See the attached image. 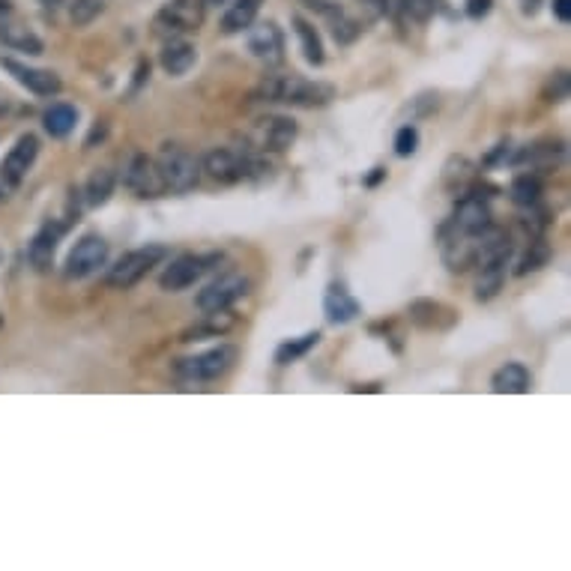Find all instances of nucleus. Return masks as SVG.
Here are the masks:
<instances>
[{
  "instance_id": "7ed1b4c3",
  "label": "nucleus",
  "mask_w": 571,
  "mask_h": 571,
  "mask_svg": "<svg viewBox=\"0 0 571 571\" xmlns=\"http://www.w3.org/2000/svg\"><path fill=\"white\" fill-rule=\"evenodd\" d=\"M165 254H168L165 245H144V249L126 252L120 261L108 269V285L117 287V290H126V287L138 285Z\"/></svg>"
},
{
  "instance_id": "a211bd4d",
  "label": "nucleus",
  "mask_w": 571,
  "mask_h": 571,
  "mask_svg": "<svg viewBox=\"0 0 571 571\" xmlns=\"http://www.w3.org/2000/svg\"><path fill=\"white\" fill-rule=\"evenodd\" d=\"M323 311H327L329 323H350L359 315V303L341 285H329L327 296H323Z\"/></svg>"
},
{
  "instance_id": "473e14b6",
  "label": "nucleus",
  "mask_w": 571,
  "mask_h": 571,
  "mask_svg": "<svg viewBox=\"0 0 571 571\" xmlns=\"http://www.w3.org/2000/svg\"><path fill=\"white\" fill-rule=\"evenodd\" d=\"M416 144H419L416 126H401V129H398V135H395V153L398 156H413Z\"/></svg>"
},
{
  "instance_id": "6e6552de",
  "label": "nucleus",
  "mask_w": 571,
  "mask_h": 571,
  "mask_svg": "<svg viewBox=\"0 0 571 571\" xmlns=\"http://www.w3.org/2000/svg\"><path fill=\"white\" fill-rule=\"evenodd\" d=\"M201 168L207 171L215 182L231 186V182L245 180V171H249V153H240V150H231V147H215L203 156Z\"/></svg>"
},
{
  "instance_id": "a878e982",
  "label": "nucleus",
  "mask_w": 571,
  "mask_h": 571,
  "mask_svg": "<svg viewBox=\"0 0 571 571\" xmlns=\"http://www.w3.org/2000/svg\"><path fill=\"white\" fill-rule=\"evenodd\" d=\"M509 195H512L514 203H518V207H535L538 198H542V180H538L535 174L514 177Z\"/></svg>"
},
{
  "instance_id": "b1692460",
  "label": "nucleus",
  "mask_w": 571,
  "mask_h": 571,
  "mask_svg": "<svg viewBox=\"0 0 571 571\" xmlns=\"http://www.w3.org/2000/svg\"><path fill=\"white\" fill-rule=\"evenodd\" d=\"M505 282V264H482L479 266V278H476V299L479 303H488L503 290Z\"/></svg>"
},
{
  "instance_id": "423d86ee",
  "label": "nucleus",
  "mask_w": 571,
  "mask_h": 571,
  "mask_svg": "<svg viewBox=\"0 0 571 571\" xmlns=\"http://www.w3.org/2000/svg\"><path fill=\"white\" fill-rule=\"evenodd\" d=\"M0 42L25 54H42V39L30 30L27 21H21L9 0H0Z\"/></svg>"
},
{
  "instance_id": "f704fd0d",
  "label": "nucleus",
  "mask_w": 571,
  "mask_h": 571,
  "mask_svg": "<svg viewBox=\"0 0 571 571\" xmlns=\"http://www.w3.org/2000/svg\"><path fill=\"white\" fill-rule=\"evenodd\" d=\"M332 34H336L338 42H350L353 36L359 34V25H357V21H350V18H344L341 9H338V18H336V27H332Z\"/></svg>"
},
{
  "instance_id": "5701e85b",
  "label": "nucleus",
  "mask_w": 571,
  "mask_h": 571,
  "mask_svg": "<svg viewBox=\"0 0 571 571\" xmlns=\"http://www.w3.org/2000/svg\"><path fill=\"white\" fill-rule=\"evenodd\" d=\"M42 123H46V132L51 138H67L75 129V123H78V111H75V108L67 105V102H57V105H51L46 111Z\"/></svg>"
},
{
  "instance_id": "bb28decb",
  "label": "nucleus",
  "mask_w": 571,
  "mask_h": 571,
  "mask_svg": "<svg viewBox=\"0 0 571 571\" xmlns=\"http://www.w3.org/2000/svg\"><path fill=\"white\" fill-rule=\"evenodd\" d=\"M84 192H88L90 207H102V203H108V198H111V192H114V174L108 168H96Z\"/></svg>"
},
{
  "instance_id": "dca6fc26",
  "label": "nucleus",
  "mask_w": 571,
  "mask_h": 571,
  "mask_svg": "<svg viewBox=\"0 0 571 571\" xmlns=\"http://www.w3.org/2000/svg\"><path fill=\"white\" fill-rule=\"evenodd\" d=\"M249 51L254 54L257 60L266 63H278L285 57V36L273 21H264V25L252 27L249 34Z\"/></svg>"
},
{
  "instance_id": "aec40b11",
  "label": "nucleus",
  "mask_w": 571,
  "mask_h": 571,
  "mask_svg": "<svg viewBox=\"0 0 571 571\" xmlns=\"http://www.w3.org/2000/svg\"><path fill=\"white\" fill-rule=\"evenodd\" d=\"M261 4L264 0H234L222 18V30L224 34H243V30H249L257 13H261Z\"/></svg>"
},
{
  "instance_id": "f8f14e48",
  "label": "nucleus",
  "mask_w": 571,
  "mask_h": 571,
  "mask_svg": "<svg viewBox=\"0 0 571 571\" xmlns=\"http://www.w3.org/2000/svg\"><path fill=\"white\" fill-rule=\"evenodd\" d=\"M36 156H39L36 135H21L16 147L9 150V156L4 159V165H0V180H4L6 186H18V182L27 177V171L34 168Z\"/></svg>"
},
{
  "instance_id": "2f4dec72",
  "label": "nucleus",
  "mask_w": 571,
  "mask_h": 571,
  "mask_svg": "<svg viewBox=\"0 0 571 571\" xmlns=\"http://www.w3.org/2000/svg\"><path fill=\"white\" fill-rule=\"evenodd\" d=\"M401 6L413 21H428L431 16L437 13L440 0H401Z\"/></svg>"
},
{
  "instance_id": "72a5a7b5",
  "label": "nucleus",
  "mask_w": 571,
  "mask_h": 571,
  "mask_svg": "<svg viewBox=\"0 0 571 571\" xmlns=\"http://www.w3.org/2000/svg\"><path fill=\"white\" fill-rule=\"evenodd\" d=\"M568 96V72H556L547 84V102H563Z\"/></svg>"
},
{
  "instance_id": "1a4fd4ad",
  "label": "nucleus",
  "mask_w": 571,
  "mask_h": 571,
  "mask_svg": "<svg viewBox=\"0 0 571 571\" xmlns=\"http://www.w3.org/2000/svg\"><path fill=\"white\" fill-rule=\"evenodd\" d=\"M105 261H108V243L102 240V236L88 234V236H81V240L75 243V249L69 252L67 275L69 278H88L99 266H105Z\"/></svg>"
},
{
  "instance_id": "cd10ccee",
  "label": "nucleus",
  "mask_w": 571,
  "mask_h": 571,
  "mask_svg": "<svg viewBox=\"0 0 571 571\" xmlns=\"http://www.w3.org/2000/svg\"><path fill=\"white\" fill-rule=\"evenodd\" d=\"M207 320L201 323V327L189 329L182 341H195V338H207V336H222V332H228L234 327V317H228V311H215V315H203Z\"/></svg>"
},
{
  "instance_id": "ddd939ff",
  "label": "nucleus",
  "mask_w": 571,
  "mask_h": 571,
  "mask_svg": "<svg viewBox=\"0 0 571 571\" xmlns=\"http://www.w3.org/2000/svg\"><path fill=\"white\" fill-rule=\"evenodd\" d=\"M203 269H207V257L180 254L168 264L165 273H161L159 285H161V290H168V294H177V290H186V287L195 285L198 278L203 275Z\"/></svg>"
},
{
  "instance_id": "c756f323",
  "label": "nucleus",
  "mask_w": 571,
  "mask_h": 571,
  "mask_svg": "<svg viewBox=\"0 0 571 571\" xmlns=\"http://www.w3.org/2000/svg\"><path fill=\"white\" fill-rule=\"evenodd\" d=\"M547 261H551V245H547L545 240H533V243H530V249H526V254H524L521 266L514 269V273H518V275L535 273V269L547 266Z\"/></svg>"
},
{
  "instance_id": "0eeeda50",
  "label": "nucleus",
  "mask_w": 571,
  "mask_h": 571,
  "mask_svg": "<svg viewBox=\"0 0 571 571\" xmlns=\"http://www.w3.org/2000/svg\"><path fill=\"white\" fill-rule=\"evenodd\" d=\"M203 25V0H171L156 16V34H182Z\"/></svg>"
},
{
  "instance_id": "20e7f679",
  "label": "nucleus",
  "mask_w": 571,
  "mask_h": 571,
  "mask_svg": "<svg viewBox=\"0 0 571 571\" xmlns=\"http://www.w3.org/2000/svg\"><path fill=\"white\" fill-rule=\"evenodd\" d=\"M234 359H236V350L228 348V344H222V348L201 353V357L180 359V362L174 365V374L180 377V380H195V383L219 380V377L234 365Z\"/></svg>"
},
{
  "instance_id": "2eb2a0df",
  "label": "nucleus",
  "mask_w": 571,
  "mask_h": 571,
  "mask_svg": "<svg viewBox=\"0 0 571 571\" xmlns=\"http://www.w3.org/2000/svg\"><path fill=\"white\" fill-rule=\"evenodd\" d=\"M449 228H455L458 234H467V236H482L491 228L488 203L482 198H464L458 203V213H455V219L449 222Z\"/></svg>"
},
{
  "instance_id": "412c9836",
  "label": "nucleus",
  "mask_w": 571,
  "mask_h": 571,
  "mask_svg": "<svg viewBox=\"0 0 571 571\" xmlns=\"http://www.w3.org/2000/svg\"><path fill=\"white\" fill-rule=\"evenodd\" d=\"M493 392H500V395H521L530 389V371L524 369L521 362H505L503 369L493 374Z\"/></svg>"
},
{
  "instance_id": "ea45409f",
  "label": "nucleus",
  "mask_w": 571,
  "mask_h": 571,
  "mask_svg": "<svg viewBox=\"0 0 571 571\" xmlns=\"http://www.w3.org/2000/svg\"><path fill=\"white\" fill-rule=\"evenodd\" d=\"M6 108H9V96L4 93V88H0V114H4Z\"/></svg>"
},
{
  "instance_id": "393cba45",
  "label": "nucleus",
  "mask_w": 571,
  "mask_h": 571,
  "mask_svg": "<svg viewBox=\"0 0 571 571\" xmlns=\"http://www.w3.org/2000/svg\"><path fill=\"white\" fill-rule=\"evenodd\" d=\"M296 25V36H299V46H303V54L311 67H320L323 63V42H320V34L315 30V25H308L306 18H294Z\"/></svg>"
},
{
  "instance_id": "6ab92c4d",
  "label": "nucleus",
  "mask_w": 571,
  "mask_h": 571,
  "mask_svg": "<svg viewBox=\"0 0 571 571\" xmlns=\"http://www.w3.org/2000/svg\"><path fill=\"white\" fill-rule=\"evenodd\" d=\"M407 315L422 329H443L455 320V315L440 303H434V299H416V303H410V308H407Z\"/></svg>"
},
{
  "instance_id": "e433bc0d",
  "label": "nucleus",
  "mask_w": 571,
  "mask_h": 571,
  "mask_svg": "<svg viewBox=\"0 0 571 571\" xmlns=\"http://www.w3.org/2000/svg\"><path fill=\"white\" fill-rule=\"evenodd\" d=\"M554 13L559 21H568L571 18V0H554Z\"/></svg>"
},
{
  "instance_id": "c85d7f7f",
  "label": "nucleus",
  "mask_w": 571,
  "mask_h": 571,
  "mask_svg": "<svg viewBox=\"0 0 571 571\" xmlns=\"http://www.w3.org/2000/svg\"><path fill=\"white\" fill-rule=\"evenodd\" d=\"M320 341V332H308V336L296 338V341H287L282 344V348L275 350V362L278 365H287V362H296L299 357H306V353L315 348V344Z\"/></svg>"
},
{
  "instance_id": "f257e3e1",
  "label": "nucleus",
  "mask_w": 571,
  "mask_h": 571,
  "mask_svg": "<svg viewBox=\"0 0 571 571\" xmlns=\"http://www.w3.org/2000/svg\"><path fill=\"white\" fill-rule=\"evenodd\" d=\"M257 99L264 102H285L296 108H323L336 99V88L323 81H308L299 75H266L257 88Z\"/></svg>"
},
{
  "instance_id": "4c0bfd02",
  "label": "nucleus",
  "mask_w": 571,
  "mask_h": 571,
  "mask_svg": "<svg viewBox=\"0 0 571 571\" xmlns=\"http://www.w3.org/2000/svg\"><path fill=\"white\" fill-rule=\"evenodd\" d=\"M362 4L371 9V16H386V9H389V0H362Z\"/></svg>"
},
{
  "instance_id": "58836bf2",
  "label": "nucleus",
  "mask_w": 571,
  "mask_h": 571,
  "mask_svg": "<svg viewBox=\"0 0 571 571\" xmlns=\"http://www.w3.org/2000/svg\"><path fill=\"white\" fill-rule=\"evenodd\" d=\"M386 177V171L383 168H374V174L369 177V180H365V182H369V186H377V182H380Z\"/></svg>"
},
{
  "instance_id": "c9c22d12",
  "label": "nucleus",
  "mask_w": 571,
  "mask_h": 571,
  "mask_svg": "<svg viewBox=\"0 0 571 571\" xmlns=\"http://www.w3.org/2000/svg\"><path fill=\"white\" fill-rule=\"evenodd\" d=\"M491 13V0H470L467 4V16L470 18H484Z\"/></svg>"
},
{
  "instance_id": "f3484780",
  "label": "nucleus",
  "mask_w": 571,
  "mask_h": 571,
  "mask_svg": "<svg viewBox=\"0 0 571 571\" xmlns=\"http://www.w3.org/2000/svg\"><path fill=\"white\" fill-rule=\"evenodd\" d=\"M159 63L168 75H186L198 63V48L186 39H168L159 54Z\"/></svg>"
},
{
  "instance_id": "f03ea898",
  "label": "nucleus",
  "mask_w": 571,
  "mask_h": 571,
  "mask_svg": "<svg viewBox=\"0 0 571 571\" xmlns=\"http://www.w3.org/2000/svg\"><path fill=\"white\" fill-rule=\"evenodd\" d=\"M156 168H159L161 186H165V192H174V195H186V192L195 189L203 171L201 159L180 144H161L156 156Z\"/></svg>"
},
{
  "instance_id": "4be33fe9",
  "label": "nucleus",
  "mask_w": 571,
  "mask_h": 571,
  "mask_svg": "<svg viewBox=\"0 0 571 571\" xmlns=\"http://www.w3.org/2000/svg\"><path fill=\"white\" fill-rule=\"evenodd\" d=\"M60 234H63V228H51V224H46V228L34 236V243H30V264H34V269H39V273H46V269L51 266Z\"/></svg>"
},
{
  "instance_id": "9d476101",
  "label": "nucleus",
  "mask_w": 571,
  "mask_h": 571,
  "mask_svg": "<svg viewBox=\"0 0 571 571\" xmlns=\"http://www.w3.org/2000/svg\"><path fill=\"white\" fill-rule=\"evenodd\" d=\"M294 141L296 123L290 117H264V120H257L252 132V150H261V153H282Z\"/></svg>"
},
{
  "instance_id": "39448f33",
  "label": "nucleus",
  "mask_w": 571,
  "mask_h": 571,
  "mask_svg": "<svg viewBox=\"0 0 571 571\" xmlns=\"http://www.w3.org/2000/svg\"><path fill=\"white\" fill-rule=\"evenodd\" d=\"M249 294V278L245 275H222L219 282L207 285L198 294V308L203 311V315H215V311H228L236 299Z\"/></svg>"
},
{
  "instance_id": "79ce46f5",
  "label": "nucleus",
  "mask_w": 571,
  "mask_h": 571,
  "mask_svg": "<svg viewBox=\"0 0 571 571\" xmlns=\"http://www.w3.org/2000/svg\"><path fill=\"white\" fill-rule=\"evenodd\" d=\"M0 323H4V315H0Z\"/></svg>"
},
{
  "instance_id": "9b49d317",
  "label": "nucleus",
  "mask_w": 571,
  "mask_h": 571,
  "mask_svg": "<svg viewBox=\"0 0 571 571\" xmlns=\"http://www.w3.org/2000/svg\"><path fill=\"white\" fill-rule=\"evenodd\" d=\"M123 186L138 198H161L165 195V186H161L156 159H150L147 153H138L129 161L126 174H123Z\"/></svg>"
},
{
  "instance_id": "4468645a",
  "label": "nucleus",
  "mask_w": 571,
  "mask_h": 571,
  "mask_svg": "<svg viewBox=\"0 0 571 571\" xmlns=\"http://www.w3.org/2000/svg\"><path fill=\"white\" fill-rule=\"evenodd\" d=\"M0 67H4L9 75H16V81L25 84L30 93H36V96H57L60 93V78L54 72L30 69V67H25V63H18L13 57H0Z\"/></svg>"
},
{
  "instance_id": "7c9ffc66",
  "label": "nucleus",
  "mask_w": 571,
  "mask_h": 571,
  "mask_svg": "<svg viewBox=\"0 0 571 571\" xmlns=\"http://www.w3.org/2000/svg\"><path fill=\"white\" fill-rule=\"evenodd\" d=\"M102 9H105V0H72L69 21L75 27H84V25H90V21L102 13Z\"/></svg>"
},
{
  "instance_id": "a19ab883",
  "label": "nucleus",
  "mask_w": 571,
  "mask_h": 571,
  "mask_svg": "<svg viewBox=\"0 0 571 571\" xmlns=\"http://www.w3.org/2000/svg\"><path fill=\"white\" fill-rule=\"evenodd\" d=\"M39 4H42V6H51V9H54V6H60L63 0H39Z\"/></svg>"
}]
</instances>
